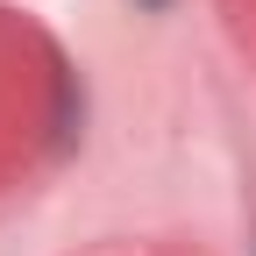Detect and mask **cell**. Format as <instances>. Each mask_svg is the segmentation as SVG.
Returning <instances> with one entry per match:
<instances>
[{
	"label": "cell",
	"instance_id": "1",
	"mask_svg": "<svg viewBox=\"0 0 256 256\" xmlns=\"http://www.w3.org/2000/svg\"><path fill=\"white\" fill-rule=\"evenodd\" d=\"M150 8H164V0H150Z\"/></svg>",
	"mask_w": 256,
	"mask_h": 256
}]
</instances>
